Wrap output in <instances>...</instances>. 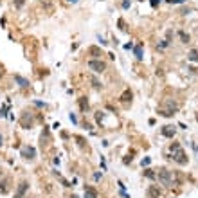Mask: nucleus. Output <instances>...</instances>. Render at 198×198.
<instances>
[{
    "label": "nucleus",
    "instance_id": "f257e3e1",
    "mask_svg": "<svg viewBox=\"0 0 198 198\" xmlns=\"http://www.w3.org/2000/svg\"><path fill=\"white\" fill-rule=\"evenodd\" d=\"M169 151H171V159L176 162V164H180V166H185L187 164V155H185V151L182 150V146H180V142H173L171 146H169Z\"/></svg>",
    "mask_w": 198,
    "mask_h": 198
},
{
    "label": "nucleus",
    "instance_id": "f03ea898",
    "mask_svg": "<svg viewBox=\"0 0 198 198\" xmlns=\"http://www.w3.org/2000/svg\"><path fill=\"white\" fill-rule=\"evenodd\" d=\"M155 176L159 178V182H160L162 185L171 187V184H173V175H171V171H168L166 168H162V169H159V171L155 173Z\"/></svg>",
    "mask_w": 198,
    "mask_h": 198
},
{
    "label": "nucleus",
    "instance_id": "7ed1b4c3",
    "mask_svg": "<svg viewBox=\"0 0 198 198\" xmlns=\"http://www.w3.org/2000/svg\"><path fill=\"white\" fill-rule=\"evenodd\" d=\"M88 69L99 74V72H103L104 69H106V63L101 61V59H90V61H88Z\"/></svg>",
    "mask_w": 198,
    "mask_h": 198
},
{
    "label": "nucleus",
    "instance_id": "20e7f679",
    "mask_svg": "<svg viewBox=\"0 0 198 198\" xmlns=\"http://www.w3.org/2000/svg\"><path fill=\"white\" fill-rule=\"evenodd\" d=\"M22 157L27 159V160H33V159L36 157V150H34L33 146H23L22 148Z\"/></svg>",
    "mask_w": 198,
    "mask_h": 198
},
{
    "label": "nucleus",
    "instance_id": "39448f33",
    "mask_svg": "<svg viewBox=\"0 0 198 198\" xmlns=\"http://www.w3.org/2000/svg\"><path fill=\"white\" fill-rule=\"evenodd\" d=\"M160 133L164 135V137H168V139H173V137H175V133H176V128H175V126H171V124H166V126H162Z\"/></svg>",
    "mask_w": 198,
    "mask_h": 198
},
{
    "label": "nucleus",
    "instance_id": "423d86ee",
    "mask_svg": "<svg viewBox=\"0 0 198 198\" xmlns=\"http://www.w3.org/2000/svg\"><path fill=\"white\" fill-rule=\"evenodd\" d=\"M27 189H29V184H27V182H22L20 185H18L16 193H15V198H23V195L27 193Z\"/></svg>",
    "mask_w": 198,
    "mask_h": 198
},
{
    "label": "nucleus",
    "instance_id": "0eeeda50",
    "mask_svg": "<svg viewBox=\"0 0 198 198\" xmlns=\"http://www.w3.org/2000/svg\"><path fill=\"white\" fill-rule=\"evenodd\" d=\"M148 196L150 198H160L162 193H160V189H159L157 185H150V189H148Z\"/></svg>",
    "mask_w": 198,
    "mask_h": 198
},
{
    "label": "nucleus",
    "instance_id": "6e6552de",
    "mask_svg": "<svg viewBox=\"0 0 198 198\" xmlns=\"http://www.w3.org/2000/svg\"><path fill=\"white\" fill-rule=\"evenodd\" d=\"M85 198H97V191L94 187H85Z\"/></svg>",
    "mask_w": 198,
    "mask_h": 198
},
{
    "label": "nucleus",
    "instance_id": "1a4fd4ad",
    "mask_svg": "<svg viewBox=\"0 0 198 198\" xmlns=\"http://www.w3.org/2000/svg\"><path fill=\"white\" fill-rule=\"evenodd\" d=\"M79 108H81V112H87V110H88V101H87V97H79Z\"/></svg>",
    "mask_w": 198,
    "mask_h": 198
},
{
    "label": "nucleus",
    "instance_id": "9d476101",
    "mask_svg": "<svg viewBox=\"0 0 198 198\" xmlns=\"http://www.w3.org/2000/svg\"><path fill=\"white\" fill-rule=\"evenodd\" d=\"M15 81L16 83H20V87H29V81L22 78V76H15Z\"/></svg>",
    "mask_w": 198,
    "mask_h": 198
},
{
    "label": "nucleus",
    "instance_id": "9b49d317",
    "mask_svg": "<svg viewBox=\"0 0 198 198\" xmlns=\"http://www.w3.org/2000/svg\"><path fill=\"white\" fill-rule=\"evenodd\" d=\"M121 101H123V103H128V101H132V92H130V90H126L124 94L121 95Z\"/></svg>",
    "mask_w": 198,
    "mask_h": 198
},
{
    "label": "nucleus",
    "instance_id": "f8f14e48",
    "mask_svg": "<svg viewBox=\"0 0 198 198\" xmlns=\"http://www.w3.org/2000/svg\"><path fill=\"white\" fill-rule=\"evenodd\" d=\"M133 54H135V58H137V59H142V47L137 45V47L133 49Z\"/></svg>",
    "mask_w": 198,
    "mask_h": 198
},
{
    "label": "nucleus",
    "instance_id": "ddd939ff",
    "mask_svg": "<svg viewBox=\"0 0 198 198\" xmlns=\"http://www.w3.org/2000/svg\"><path fill=\"white\" fill-rule=\"evenodd\" d=\"M187 59H189V61H198V51H195V49H193V51L189 52Z\"/></svg>",
    "mask_w": 198,
    "mask_h": 198
},
{
    "label": "nucleus",
    "instance_id": "4468645a",
    "mask_svg": "<svg viewBox=\"0 0 198 198\" xmlns=\"http://www.w3.org/2000/svg\"><path fill=\"white\" fill-rule=\"evenodd\" d=\"M178 36H180V40H182L184 43H187V42H189V34H185L184 31H178Z\"/></svg>",
    "mask_w": 198,
    "mask_h": 198
},
{
    "label": "nucleus",
    "instance_id": "2eb2a0df",
    "mask_svg": "<svg viewBox=\"0 0 198 198\" xmlns=\"http://www.w3.org/2000/svg\"><path fill=\"white\" fill-rule=\"evenodd\" d=\"M88 52H90L92 56H99V54H101V51H99L97 47H90V49H88Z\"/></svg>",
    "mask_w": 198,
    "mask_h": 198
},
{
    "label": "nucleus",
    "instance_id": "dca6fc26",
    "mask_svg": "<svg viewBox=\"0 0 198 198\" xmlns=\"http://www.w3.org/2000/svg\"><path fill=\"white\" fill-rule=\"evenodd\" d=\"M103 119H104V114H103V112H97V114H95V121H97L99 124L103 123Z\"/></svg>",
    "mask_w": 198,
    "mask_h": 198
},
{
    "label": "nucleus",
    "instance_id": "f3484780",
    "mask_svg": "<svg viewBox=\"0 0 198 198\" xmlns=\"http://www.w3.org/2000/svg\"><path fill=\"white\" fill-rule=\"evenodd\" d=\"M13 4H15V8H23V4H25V0H13Z\"/></svg>",
    "mask_w": 198,
    "mask_h": 198
},
{
    "label": "nucleus",
    "instance_id": "a211bd4d",
    "mask_svg": "<svg viewBox=\"0 0 198 198\" xmlns=\"http://www.w3.org/2000/svg\"><path fill=\"white\" fill-rule=\"evenodd\" d=\"M144 175H146L148 178H155V173H153V169H144Z\"/></svg>",
    "mask_w": 198,
    "mask_h": 198
},
{
    "label": "nucleus",
    "instance_id": "6ab92c4d",
    "mask_svg": "<svg viewBox=\"0 0 198 198\" xmlns=\"http://www.w3.org/2000/svg\"><path fill=\"white\" fill-rule=\"evenodd\" d=\"M92 85H94L95 88H99V87H101V83H99V81L95 79V78H92Z\"/></svg>",
    "mask_w": 198,
    "mask_h": 198
},
{
    "label": "nucleus",
    "instance_id": "aec40b11",
    "mask_svg": "<svg viewBox=\"0 0 198 198\" xmlns=\"http://www.w3.org/2000/svg\"><path fill=\"white\" fill-rule=\"evenodd\" d=\"M150 162H151V159H150V157H146V159H142V166H148Z\"/></svg>",
    "mask_w": 198,
    "mask_h": 198
},
{
    "label": "nucleus",
    "instance_id": "412c9836",
    "mask_svg": "<svg viewBox=\"0 0 198 198\" xmlns=\"http://www.w3.org/2000/svg\"><path fill=\"white\" fill-rule=\"evenodd\" d=\"M130 8V2H128V0H124V2H123V9H128Z\"/></svg>",
    "mask_w": 198,
    "mask_h": 198
},
{
    "label": "nucleus",
    "instance_id": "4be33fe9",
    "mask_svg": "<svg viewBox=\"0 0 198 198\" xmlns=\"http://www.w3.org/2000/svg\"><path fill=\"white\" fill-rule=\"evenodd\" d=\"M169 4H182L184 0H168Z\"/></svg>",
    "mask_w": 198,
    "mask_h": 198
},
{
    "label": "nucleus",
    "instance_id": "5701e85b",
    "mask_svg": "<svg viewBox=\"0 0 198 198\" xmlns=\"http://www.w3.org/2000/svg\"><path fill=\"white\" fill-rule=\"evenodd\" d=\"M119 27H121L123 31H126V27H124V22H123V20H119Z\"/></svg>",
    "mask_w": 198,
    "mask_h": 198
},
{
    "label": "nucleus",
    "instance_id": "b1692460",
    "mask_svg": "<svg viewBox=\"0 0 198 198\" xmlns=\"http://www.w3.org/2000/svg\"><path fill=\"white\" fill-rule=\"evenodd\" d=\"M159 2H160V0H151V6H153V8H157V6H159Z\"/></svg>",
    "mask_w": 198,
    "mask_h": 198
},
{
    "label": "nucleus",
    "instance_id": "393cba45",
    "mask_svg": "<svg viewBox=\"0 0 198 198\" xmlns=\"http://www.w3.org/2000/svg\"><path fill=\"white\" fill-rule=\"evenodd\" d=\"M70 121H72V123H78V119H76V115H74V114H70Z\"/></svg>",
    "mask_w": 198,
    "mask_h": 198
},
{
    "label": "nucleus",
    "instance_id": "a878e982",
    "mask_svg": "<svg viewBox=\"0 0 198 198\" xmlns=\"http://www.w3.org/2000/svg\"><path fill=\"white\" fill-rule=\"evenodd\" d=\"M69 2H70V4H76V2H78V0H69Z\"/></svg>",
    "mask_w": 198,
    "mask_h": 198
},
{
    "label": "nucleus",
    "instance_id": "bb28decb",
    "mask_svg": "<svg viewBox=\"0 0 198 198\" xmlns=\"http://www.w3.org/2000/svg\"><path fill=\"white\" fill-rule=\"evenodd\" d=\"M2 72H4V70H2V65H0V76H2Z\"/></svg>",
    "mask_w": 198,
    "mask_h": 198
},
{
    "label": "nucleus",
    "instance_id": "cd10ccee",
    "mask_svg": "<svg viewBox=\"0 0 198 198\" xmlns=\"http://www.w3.org/2000/svg\"><path fill=\"white\" fill-rule=\"evenodd\" d=\"M72 198H79V196H76V195H74V196H72Z\"/></svg>",
    "mask_w": 198,
    "mask_h": 198
},
{
    "label": "nucleus",
    "instance_id": "c85d7f7f",
    "mask_svg": "<svg viewBox=\"0 0 198 198\" xmlns=\"http://www.w3.org/2000/svg\"><path fill=\"white\" fill-rule=\"evenodd\" d=\"M0 144H2V137H0Z\"/></svg>",
    "mask_w": 198,
    "mask_h": 198
}]
</instances>
